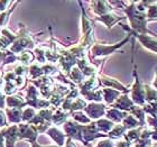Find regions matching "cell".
<instances>
[{
  "label": "cell",
  "instance_id": "1",
  "mask_svg": "<svg viewBox=\"0 0 157 147\" xmlns=\"http://www.w3.org/2000/svg\"><path fill=\"white\" fill-rule=\"evenodd\" d=\"M0 126H3V114H2V112H0Z\"/></svg>",
  "mask_w": 157,
  "mask_h": 147
}]
</instances>
